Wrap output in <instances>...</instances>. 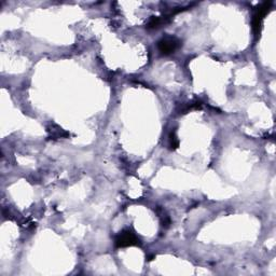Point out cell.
Segmentation results:
<instances>
[{
	"mask_svg": "<svg viewBox=\"0 0 276 276\" xmlns=\"http://www.w3.org/2000/svg\"><path fill=\"white\" fill-rule=\"evenodd\" d=\"M271 7H272L271 2H269V3L265 2V3L261 4L258 8H257L256 13L253 18V28H254V32L256 35H258L260 33L262 22L264 20L265 15L268 14L269 11L271 10Z\"/></svg>",
	"mask_w": 276,
	"mask_h": 276,
	"instance_id": "cell-1",
	"label": "cell"
},
{
	"mask_svg": "<svg viewBox=\"0 0 276 276\" xmlns=\"http://www.w3.org/2000/svg\"><path fill=\"white\" fill-rule=\"evenodd\" d=\"M180 44H182V42H180V40L177 39L176 37L166 36L164 38H162V39L158 42V47L162 54L169 55L174 53L176 50H178Z\"/></svg>",
	"mask_w": 276,
	"mask_h": 276,
	"instance_id": "cell-2",
	"label": "cell"
},
{
	"mask_svg": "<svg viewBox=\"0 0 276 276\" xmlns=\"http://www.w3.org/2000/svg\"><path fill=\"white\" fill-rule=\"evenodd\" d=\"M116 245L118 247L138 246L140 245V240L131 230H126L120 232V234L116 237Z\"/></svg>",
	"mask_w": 276,
	"mask_h": 276,
	"instance_id": "cell-3",
	"label": "cell"
},
{
	"mask_svg": "<svg viewBox=\"0 0 276 276\" xmlns=\"http://www.w3.org/2000/svg\"><path fill=\"white\" fill-rule=\"evenodd\" d=\"M169 146L172 147V149H177L178 146H179V140H178L175 133H170V135H169Z\"/></svg>",
	"mask_w": 276,
	"mask_h": 276,
	"instance_id": "cell-4",
	"label": "cell"
}]
</instances>
